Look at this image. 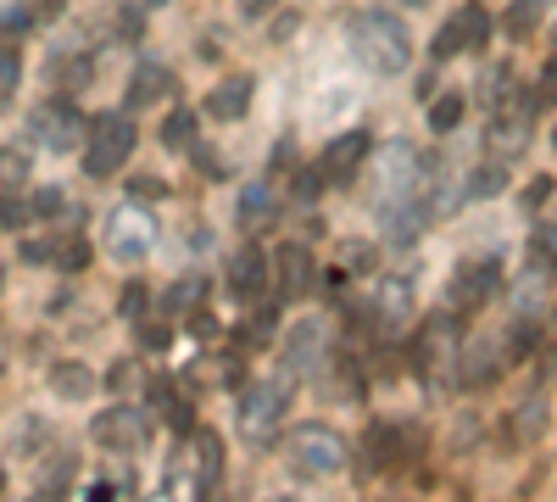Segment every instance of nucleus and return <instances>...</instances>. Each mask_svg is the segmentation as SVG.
Wrapping results in <instances>:
<instances>
[{
  "mask_svg": "<svg viewBox=\"0 0 557 502\" xmlns=\"http://www.w3.org/2000/svg\"><path fill=\"white\" fill-rule=\"evenodd\" d=\"M541 17H546V0H513L507 17H502V28H507V39H530L541 28Z\"/></svg>",
  "mask_w": 557,
  "mask_h": 502,
  "instance_id": "nucleus-32",
  "label": "nucleus"
},
{
  "mask_svg": "<svg viewBox=\"0 0 557 502\" xmlns=\"http://www.w3.org/2000/svg\"><path fill=\"white\" fill-rule=\"evenodd\" d=\"M278 458H285V469L296 475V480H330V475H341L346 464H351V446H346V436L335 430V425H296V430H285V441H278Z\"/></svg>",
  "mask_w": 557,
  "mask_h": 502,
  "instance_id": "nucleus-2",
  "label": "nucleus"
},
{
  "mask_svg": "<svg viewBox=\"0 0 557 502\" xmlns=\"http://www.w3.org/2000/svg\"><path fill=\"white\" fill-rule=\"evenodd\" d=\"M17 84H23V45L7 34V39H0V107L17 96Z\"/></svg>",
  "mask_w": 557,
  "mask_h": 502,
  "instance_id": "nucleus-33",
  "label": "nucleus"
},
{
  "mask_svg": "<svg viewBox=\"0 0 557 502\" xmlns=\"http://www.w3.org/2000/svg\"><path fill=\"white\" fill-rule=\"evenodd\" d=\"M151 246H157V218L146 212V201L128 196V201L107 218V252H112L123 268H134V262L151 257Z\"/></svg>",
  "mask_w": 557,
  "mask_h": 502,
  "instance_id": "nucleus-10",
  "label": "nucleus"
},
{
  "mask_svg": "<svg viewBox=\"0 0 557 502\" xmlns=\"http://www.w3.org/2000/svg\"><path fill=\"white\" fill-rule=\"evenodd\" d=\"M173 89H178V73H173L168 62H157V57H139V62H134V73H128L123 101H128V112H139V107H157V101H168Z\"/></svg>",
  "mask_w": 557,
  "mask_h": 502,
  "instance_id": "nucleus-19",
  "label": "nucleus"
},
{
  "mask_svg": "<svg viewBox=\"0 0 557 502\" xmlns=\"http://www.w3.org/2000/svg\"><path fill=\"white\" fill-rule=\"evenodd\" d=\"M485 39H491V17H485L480 7H457V12L435 28L430 57H435V62H451V57H462V51H480Z\"/></svg>",
  "mask_w": 557,
  "mask_h": 502,
  "instance_id": "nucleus-15",
  "label": "nucleus"
},
{
  "mask_svg": "<svg viewBox=\"0 0 557 502\" xmlns=\"http://www.w3.org/2000/svg\"><path fill=\"white\" fill-rule=\"evenodd\" d=\"M0 375H7V346H0Z\"/></svg>",
  "mask_w": 557,
  "mask_h": 502,
  "instance_id": "nucleus-47",
  "label": "nucleus"
},
{
  "mask_svg": "<svg viewBox=\"0 0 557 502\" xmlns=\"http://www.w3.org/2000/svg\"><path fill=\"white\" fill-rule=\"evenodd\" d=\"M107 385H112V391H123V385H128V357H123V363H117V369L107 375Z\"/></svg>",
  "mask_w": 557,
  "mask_h": 502,
  "instance_id": "nucleus-46",
  "label": "nucleus"
},
{
  "mask_svg": "<svg viewBox=\"0 0 557 502\" xmlns=\"http://www.w3.org/2000/svg\"><path fill=\"white\" fill-rule=\"evenodd\" d=\"M507 168H513V162H496V157H485V162L469 173V185H462V201H485V196H502V185H507Z\"/></svg>",
  "mask_w": 557,
  "mask_h": 502,
  "instance_id": "nucleus-30",
  "label": "nucleus"
},
{
  "mask_svg": "<svg viewBox=\"0 0 557 502\" xmlns=\"http://www.w3.org/2000/svg\"><path fill=\"white\" fill-rule=\"evenodd\" d=\"M251 89H257V78L251 73H228V78H218L212 89H207V118H218V123H240L246 112H251Z\"/></svg>",
  "mask_w": 557,
  "mask_h": 502,
  "instance_id": "nucleus-20",
  "label": "nucleus"
},
{
  "mask_svg": "<svg viewBox=\"0 0 557 502\" xmlns=\"http://www.w3.org/2000/svg\"><path fill=\"white\" fill-rule=\"evenodd\" d=\"M146 7H157V0H146Z\"/></svg>",
  "mask_w": 557,
  "mask_h": 502,
  "instance_id": "nucleus-51",
  "label": "nucleus"
},
{
  "mask_svg": "<svg viewBox=\"0 0 557 502\" xmlns=\"http://www.w3.org/2000/svg\"><path fill=\"white\" fill-rule=\"evenodd\" d=\"M162 146L168 151H196V112L190 107H178L162 118Z\"/></svg>",
  "mask_w": 557,
  "mask_h": 502,
  "instance_id": "nucleus-34",
  "label": "nucleus"
},
{
  "mask_svg": "<svg viewBox=\"0 0 557 502\" xmlns=\"http://www.w3.org/2000/svg\"><path fill=\"white\" fill-rule=\"evenodd\" d=\"M273 218H278L273 179H257V185H246V191H240V230H246V235H262Z\"/></svg>",
  "mask_w": 557,
  "mask_h": 502,
  "instance_id": "nucleus-23",
  "label": "nucleus"
},
{
  "mask_svg": "<svg viewBox=\"0 0 557 502\" xmlns=\"http://www.w3.org/2000/svg\"><path fill=\"white\" fill-rule=\"evenodd\" d=\"M507 363H519V346L513 335H502V341H462L457 352V391H485L507 375Z\"/></svg>",
  "mask_w": 557,
  "mask_h": 502,
  "instance_id": "nucleus-11",
  "label": "nucleus"
},
{
  "mask_svg": "<svg viewBox=\"0 0 557 502\" xmlns=\"http://www.w3.org/2000/svg\"><path fill=\"white\" fill-rule=\"evenodd\" d=\"M552 341H557V307H552Z\"/></svg>",
  "mask_w": 557,
  "mask_h": 502,
  "instance_id": "nucleus-48",
  "label": "nucleus"
},
{
  "mask_svg": "<svg viewBox=\"0 0 557 502\" xmlns=\"http://www.w3.org/2000/svg\"><path fill=\"white\" fill-rule=\"evenodd\" d=\"M368 151H374V134H368V128H346V134H335V140L318 151V173H323V185H330V191L357 185V173H362Z\"/></svg>",
  "mask_w": 557,
  "mask_h": 502,
  "instance_id": "nucleus-14",
  "label": "nucleus"
},
{
  "mask_svg": "<svg viewBox=\"0 0 557 502\" xmlns=\"http://www.w3.org/2000/svg\"><path fill=\"white\" fill-rule=\"evenodd\" d=\"M0 280H7V273H0Z\"/></svg>",
  "mask_w": 557,
  "mask_h": 502,
  "instance_id": "nucleus-53",
  "label": "nucleus"
},
{
  "mask_svg": "<svg viewBox=\"0 0 557 502\" xmlns=\"http://www.w3.org/2000/svg\"><path fill=\"white\" fill-rule=\"evenodd\" d=\"M462 112H469V101H462V89H446L441 101H430V134H451L462 123Z\"/></svg>",
  "mask_w": 557,
  "mask_h": 502,
  "instance_id": "nucleus-35",
  "label": "nucleus"
},
{
  "mask_svg": "<svg viewBox=\"0 0 557 502\" xmlns=\"http://www.w3.org/2000/svg\"><path fill=\"white\" fill-rule=\"evenodd\" d=\"M151 407L168 419V430H173V436H190V430H196V402L184 396L168 375H157V380H151Z\"/></svg>",
  "mask_w": 557,
  "mask_h": 502,
  "instance_id": "nucleus-22",
  "label": "nucleus"
},
{
  "mask_svg": "<svg viewBox=\"0 0 557 502\" xmlns=\"http://www.w3.org/2000/svg\"><path fill=\"white\" fill-rule=\"evenodd\" d=\"M207 291H212L207 273H184V280H173V285H168V296H162V307H168L173 325H178V318H190V313H201Z\"/></svg>",
  "mask_w": 557,
  "mask_h": 502,
  "instance_id": "nucleus-25",
  "label": "nucleus"
},
{
  "mask_svg": "<svg viewBox=\"0 0 557 502\" xmlns=\"http://www.w3.org/2000/svg\"><path fill=\"white\" fill-rule=\"evenodd\" d=\"M502 291V257L491 252V257H462L457 262V273L446 280V307L451 313H462V318H474V313H485L491 307V296Z\"/></svg>",
  "mask_w": 557,
  "mask_h": 502,
  "instance_id": "nucleus-9",
  "label": "nucleus"
},
{
  "mask_svg": "<svg viewBox=\"0 0 557 502\" xmlns=\"http://www.w3.org/2000/svg\"><path fill=\"white\" fill-rule=\"evenodd\" d=\"M323 363H330V325H323V318H301V325L290 330V341H285V369L296 380H307V375L323 369Z\"/></svg>",
  "mask_w": 557,
  "mask_h": 502,
  "instance_id": "nucleus-17",
  "label": "nucleus"
},
{
  "mask_svg": "<svg viewBox=\"0 0 557 502\" xmlns=\"http://www.w3.org/2000/svg\"><path fill=\"white\" fill-rule=\"evenodd\" d=\"M162 191H168V185H162L157 173H134V179H128V196H134V201H157Z\"/></svg>",
  "mask_w": 557,
  "mask_h": 502,
  "instance_id": "nucleus-41",
  "label": "nucleus"
},
{
  "mask_svg": "<svg viewBox=\"0 0 557 502\" xmlns=\"http://www.w3.org/2000/svg\"><path fill=\"white\" fill-rule=\"evenodd\" d=\"M546 196H552V173H535V179H530V191H524V207H541Z\"/></svg>",
  "mask_w": 557,
  "mask_h": 502,
  "instance_id": "nucleus-42",
  "label": "nucleus"
},
{
  "mask_svg": "<svg viewBox=\"0 0 557 502\" xmlns=\"http://www.w3.org/2000/svg\"><path fill=\"white\" fill-rule=\"evenodd\" d=\"M457 352H462V313H451L446 302L412 330V375L424 385L451 380L457 385Z\"/></svg>",
  "mask_w": 557,
  "mask_h": 502,
  "instance_id": "nucleus-4",
  "label": "nucleus"
},
{
  "mask_svg": "<svg viewBox=\"0 0 557 502\" xmlns=\"http://www.w3.org/2000/svg\"><path fill=\"white\" fill-rule=\"evenodd\" d=\"M117 313L128 318V325H139V318L151 313V291L139 285V280H128V285H123V296H117Z\"/></svg>",
  "mask_w": 557,
  "mask_h": 502,
  "instance_id": "nucleus-36",
  "label": "nucleus"
},
{
  "mask_svg": "<svg viewBox=\"0 0 557 502\" xmlns=\"http://www.w3.org/2000/svg\"><path fill=\"white\" fill-rule=\"evenodd\" d=\"M34 212H39V218L62 212V191H39V196H34Z\"/></svg>",
  "mask_w": 557,
  "mask_h": 502,
  "instance_id": "nucleus-43",
  "label": "nucleus"
},
{
  "mask_svg": "<svg viewBox=\"0 0 557 502\" xmlns=\"http://www.w3.org/2000/svg\"><path fill=\"white\" fill-rule=\"evenodd\" d=\"M34 12H39V23H57L67 12V0H34Z\"/></svg>",
  "mask_w": 557,
  "mask_h": 502,
  "instance_id": "nucleus-45",
  "label": "nucleus"
},
{
  "mask_svg": "<svg viewBox=\"0 0 557 502\" xmlns=\"http://www.w3.org/2000/svg\"><path fill=\"white\" fill-rule=\"evenodd\" d=\"M290 396H296V375H290V369H285V375H273V380L246 385V391H240V407H235V430H240V441L268 446L278 430H285V419H290Z\"/></svg>",
  "mask_w": 557,
  "mask_h": 502,
  "instance_id": "nucleus-5",
  "label": "nucleus"
},
{
  "mask_svg": "<svg viewBox=\"0 0 557 502\" xmlns=\"http://www.w3.org/2000/svg\"><path fill=\"white\" fill-rule=\"evenodd\" d=\"M346 268L374 273V246H368V241H346V246H341V273H346Z\"/></svg>",
  "mask_w": 557,
  "mask_h": 502,
  "instance_id": "nucleus-37",
  "label": "nucleus"
},
{
  "mask_svg": "<svg viewBox=\"0 0 557 502\" xmlns=\"http://www.w3.org/2000/svg\"><path fill=\"white\" fill-rule=\"evenodd\" d=\"M362 318L374 325L380 341H396L407 330V318H412V280H396V273H380L374 280V296H368Z\"/></svg>",
  "mask_w": 557,
  "mask_h": 502,
  "instance_id": "nucleus-13",
  "label": "nucleus"
},
{
  "mask_svg": "<svg viewBox=\"0 0 557 502\" xmlns=\"http://www.w3.org/2000/svg\"><path fill=\"white\" fill-rule=\"evenodd\" d=\"M278 7V0H240V17H251V23H262L268 12Z\"/></svg>",
  "mask_w": 557,
  "mask_h": 502,
  "instance_id": "nucleus-44",
  "label": "nucleus"
},
{
  "mask_svg": "<svg viewBox=\"0 0 557 502\" xmlns=\"http://www.w3.org/2000/svg\"><path fill=\"white\" fill-rule=\"evenodd\" d=\"M535 112H541L535 89H513L502 107H491V118H485V157L519 162L530 151V140H535Z\"/></svg>",
  "mask_w": 557,
  "mask_h": 502,
  "instance_id": "nucleus-6",
  "label": "nucleus"
},
{
  "mask_svg": "<svg viewBox=\"0 0 557 502\" xmlns=\"http://www.w3.org/2000/svg\"><path fill=\"white\" fill-rule=\"evenodd\" d=\"M218 486H223V436L196 425L190 436H184V446L173 452L162 491L168 497H212Z\"/></svg>",
  "mask_w": 557,
  "mask_h": 502,
  "instance_id": "nucleus-3",
  "label": "nucleus"
},
{
  "mask_svg": "<svg viewBox=\"0 0 557 502\" xmlns=\"http://www.w3.org/2000/svg\"><path fill=\"white\" fill-rule=\"evenodd\" d=\"M201 369H190V380L196 385H218V391H235L240 380H246V363L235 357V352H223V357H196Z\"/></svg>",
  "mask_w": 557,
  "mask_h": 502,
  "instance_id": "nucleus-27",
  "label": "nucleus"
},
{
  "mask_svg": "<svg viewBox=\"0 0 557 502\" xmlns=\"http://www.w3.org/2000/svg\"><path fill=\"white\" fill-rule=\"evenodd\" d=\"M407 7H424V0H407Z\"/></svg>",
  "mask_w": 557,
  "mask_h": 502,
  "instance_id": "nucleus-50",
  "label": "nucleus"
},
{
  "mask_svg": "<svg viewBox=\"0 0 557 502\" xmlns=\"http://www.w3.org/2000/svg\"><path fill=\"white\" fill-rule=\"evenodd\" d=\"M278 307H285L278 296H273L268 307H251V313H246V325L235 330V341H240V346H268V341L278 335Z\"/></svg>",
  "mask_w": 557,
  "mask_h": 502,
  "instance_id": "nucleus-29",
  "label": "nucleus"
},
{
  "mask_svg": "<svg viewBox=\"0 0 557 502\" xmlns=\"http://www.w3.org/2000/svg\"><path fill=\"white\" fill-rule=\"evenodd\" d=\"M34 179V151L28 146H0V191H23Z\"/></svg>",
  "mask_w": 557,
  "mask_h": 502,
  "instance_id": "nucleus-31",
  "label": "nucleus"
},
{
  "mask_svg": "<svg viewBox=\"0 0 557 502\" xmlns=\"http://www.w3.org/2000/svg\"><path fill=\"white\" fill-rule=\"evenodd\" d=\"M28 140H39L45 151L67 157V151H78V146L89 140V118H84L67 96H51V101H39V107L28 112Z\"/></svg>",
  "mask_w": 557,
  "mask_h": 502,
  "instance_id": "nucleus-8",
  "label": "nucleus"
},
{
  "mask_svg": "<svg viewBox=\"0 0 557 502\" xmlns=\"http://www.w3.org/2000/svg\"><path fill=\"white\" fill-rule=\"evenodd\" d=\"M228 296L235 302H257L262 296V285H268V257H262V246H240L235 257H228Z\"/></svg>",
  "mask_w": 557,
  "mask_h": 502,
  "instance_id": "nucleus-21",
  "label": "nucleus"
},
{
  "mask_svg": "<svg viewBox=\"0 0 557 502\" xmlns=\"http://www.w3.org/2000/svg\"><path fill=\"white\" fill-rule=\"evenodd\" d=\"M552 146H557V134H552Z\"/></svg>",
  "mask_w": 557,
  "mask_h": 502,
  "instance_id": "nucleus-52",
  "label": "nucleus"
},
{
  "mask_svg": "<svg viewBox=\"0 0 557 502\" xmlns=\"http://www.w3.org/2000/svg\"><path fill=\"white\" fill-rule=\"evenodd\" d=\"M524 273H541V280H557V223H535L530 252H524Z\"/></svg>",
  "mask_w": 557,
  "mask_h": 502,
  "instance_id": "nucleus-28",
  "label": "nucleus"
},
{
  "mask_svg": "<svg viewBox=\"0 0 557 502\" xmlns=\"http://www.w3.org/2000/svg\"><path fill=\"white\" fill-rule=\"evenodd\" d=\"M546 425H552V414H546V396H530V402H519V407H513V419H507V446L530 452V446L546 436Z\"/></svg>",
  "mask_w": 557,
  "mask_h": 502,
  "instance_id": "nucleus-24",
  "label": "nucleus"
},
{
  "mask_svg": "<svg viewBox=\"0 0 557 502\" xmlns=\"http://www.w3.org/2000/svg\"><path fill=\"white\" fill-rule=\"evenodd\" d=\"M346 39H351V57L368 68V73H380V78H396L407 73L412 62V34L407 23L391 12V7H362L346 17Z\"/></svg>",
  "mask_w": 557,
  "mask_h": 502,
  "instance_id": "nucleus-1",
  "label": "nucleus"
},
{
  "mask_svg": "<svg viewBox=\"0 0 557 502\" xmlns=\"http://www.w3.org/2000/svg\"><path fill=\"white\" fill-rule=\"evenodd\" d=\"M0 497H7V469H0Z\"/></svg>",
  "mask_w": 557,
  "mask_h": 502,
  "instance_id": "nucleus-49",
  "label": "nucleus"
},
{
  "mask_svg": "<svg viewBox=\"0 0 557 502\" xmlns=\"http://www.w3.org/2000/svg\"><path fill=\"white\" fill-rule=\"evenodd\" d=\"M535 96H541V107H557V34H552V57H546V68H541Z\"/></svg>",
  "mask_w": 557,
  "mask_h": 502,
  "instance_id": "nucleus-39",
  "label": "nucleus"
},
{
  "mask_svg": "<svg viewBox=\"0 0 557 502\" xmlns=\"http://www.w3.org/2000/svg\"><path fill=\"white\" fill-rule=\"evenodd\" d=\"M51 391H57L62 402H89V391H96V375H89V363L62 357V363H51Z\"/></svg>",
  "mask_w": 557,
  "mask_h": 502,
  "instance_id": "nucleus-26",
  "label": "nucleus"
},
{
  "mask_svg": "<svg viewBox=\"0 0 557 502\" xmlns=\"http://www.w3.org/2000/svg\"><path fill=\"white\" fill-rule=\"evenodd\" d=\"M157 7H162V0H157Z\"/></svg>",
  "mask_w": 557,
  "mask_h": 502,
  "instance_id": "nucleus-54",
  "label": "nucleus"
},
{
  "mask_svg": "<svg viewBox=\"0 0 557 502\" xmlns=\"http://www.w3.org/2000/svg\"><path fill=\"white\" fill-rule=\"evenodd\" d=\"M89 441L101 452H139L151 441V414L139 402H117V407H101L96 419H89Z\"/></svg>",
  "mask_w": 557,
  "mask_h": 502,
  "instance_id": "nucleus-12",
  "label": "nucleus"
},
{
  "mask_svg": "<svg viewBox=\"0 0 557 502\" xmlns=\"http://www.w3.org/2000/svg\"><path fill=\"white\" fill-rule=\"evenodd\" d=\"M84 262H89V241H78V235H67V241L57 246V268H62V273H78Z\"/></svg>",
  "mask_w": 557,
  "mask_h": 502,
  "instance_id": "nucleus-38",
  "label": "nucleus"
},
{
  "mask_svg": "<svg viewBox=\"0 0 557 502\" xmlns=\"http://www.w3.org/2000/svg\"><path fill=\"white\" fill-rule=\"evenodd\" d=\"M173 341V325H151V318H139V346L146 352H162Z\"/></svg>",
  "mask_w": 557,
  "mask_h": 502,
  "instance_id": "nucleus-40",
  "label": "nucleus"
},
{
  "mask_svg": "<svg viewBox=\"0 0 557 502\" xmlns=\"http://www.w3.org/2000/svg\"><path fill=\"white\" fill-rule=\"evenodd\" d=\"M312 280H318V268H312V252H307L301 241H290V246L273 252V296H278V302H301V296L312 291Z\"/></svg>",
  "mask_w": 557,
  "mask_h": 502,
  "instance_id": "nucleus-18",
  "label": "nucleus"
},
{
  "mask_svg": "<svg viewBox=\"0 0 557 502\" xmlns=\"http://www.w3.org/2000/svg\"><path fill=\"white\" fill-rule=\"evenodd\" d=\"M134 157V118L128 112H96L84 140V179H112Z\"/></svg>",
  "mask_w": 557,
  "mask_h": 502,
  "instance_id": "nucleus-7",
  "label": "nucleus"
},
{
  "mask_svg": "<svg viewBox=\"0 0 557 502\" xmlns=\"http://www.w3.org/2000/svg\"><path fill=\"white\" fill-rule=\"evenodd\" d=\"M418 441H424V436H418L412 425H374V430L362 436V452H368L362 469H374V475L401 469V464L412 458V452H418Z\"/></svg>",
  "mask_w": 557,
  "mask_h": 502,
  "instance_id": "nucleus-16",
  "label": "nucleus"
}]
</instances>
